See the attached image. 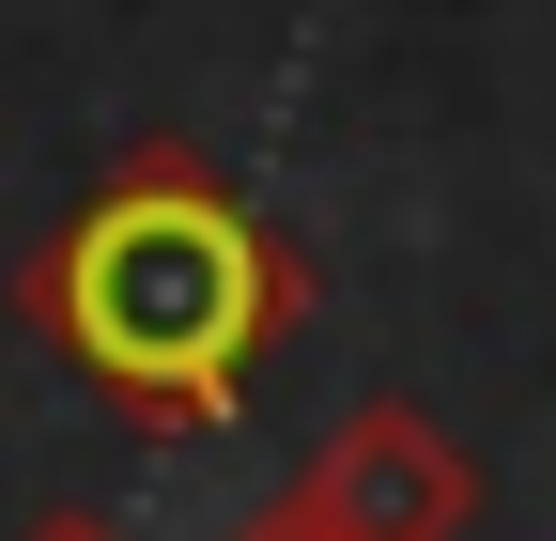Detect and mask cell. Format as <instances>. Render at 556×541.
I'll list each match as a JSON object with an SVG mask.
<instances>
[{
    "label": "cell",
    "instance_id": "1",
    "mask_svg": "<svg viewBox=\"0 0 556 541\" xmlns=\"http://www.w3.org/2000/svg\"><path fill=\"white\" fill-rule=\"evenodd\" d=\"M16 310L47 325V356L78 372L124 433L201 449L232 433V402L263 387V356L294 341V248L278 217L201 155V140H139L93 171V201L16 263Z\"/></svg>",
    "mask_w": 556,
    "mask_h": 541
},
{
    "label": "cell",
    "instance_id": "2",
    "mask_svg": "<svg viewBox=\"0 0 556 541\" xmlns=\"http://www.w3.org/2000/svg\"><path fill=\"white\" fill-rule=\"evenodd\" d=\"M294 511L309 541H464L479 526V464L417 418V402H356L309 464H294Z\"/></svg>",
    "mask_w": 556,
    "mask_h": 541
},
{
    "label": "cell",
    "instance_id": "3",
    "mask_svg": "<svg viewBox=\"0 0 556 541\" xmlns=\"http://www.w3.org/2000/svg\"><path fill=\"white\" fill-rule=\"evenodd\" d=\"M16 541H124L109 511H47V526H16Z\"/></svg>",
    "mask_w": 556,
    "mask_h": 541
},
{
    "label": "cell",
    "instance_id": "4",
    "mask_svg": "<svg viewBox=\"0 0 556 541\" xmlns=\"http://www.w3.org/2000/svg\"><path fill=\"white\" fill-rule=\"evenodd\" d=\"M232 541H309V526H294V511H248V526H232Z\"/></svg>",
    "mask_w": 556,
    "mask_h": 541
}]
</instances>
